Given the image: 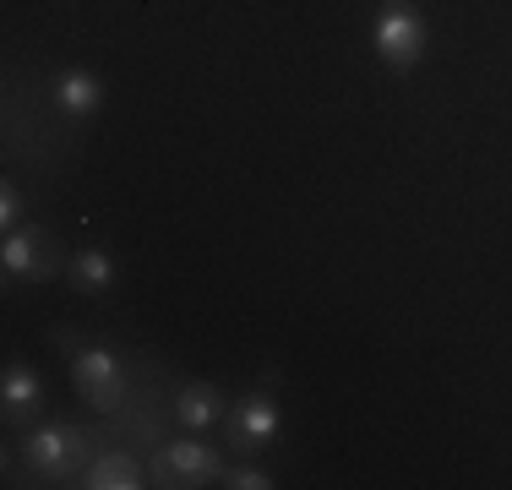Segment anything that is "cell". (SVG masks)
Listing matches in <instances>:
<instances>
[{"instance_id": "cell-1", "label": "cell", "mask_w": 512, "mask_h": 490, "mask_svg": "<svg viewBox=\"0 0 512 490\" xmlns=\"http://www.w3.org/2000/svg\"><path fill=\"white\" fill-rule=\"evenodd\" d=\"M99 458V431H88V425H28V436H22V463H28V474L39 485H71L82 480V469Z\"/></svg>"}, {"instance_id": "cell-2", "label": "cell", "mask_w": 512, "mask_h": 490, "mask_svg": "<svg viewBox=\"0 0 512 490\" xmlns=\"http://www.w3.org/2000/svg\"><path fill=\"white\" fill-rule=\"evenodd\" d=\"M371 49L387 71H414L431 49V22L414 0H382V11L371 17Z\"/></svg>"}, {"instance_id": "cell-3", "label": "cell", "mask_w": 512, "mask_h": 490, "mask_svg": "<svg viewBox=\"0 0 512 490\" xmlns=\"http://www.w3.org/2000/svg\"><path fill=\"white\" fill-rule=\"evenodd\" d=\"M71 387L82 392V403L99 414H120L131 403V376L126 365H120L115 349H104V343H82L77 354H71Z\"/></svg>"}, {"instance_id": "cell-4", "label": "cell", "mask_w": 512, "mask_h": 490, "mask_svg": "<svg viewBox=\"0 0 512 490\" xmlns=\"http://www.w3.org/2000/svg\"><path fill=\"white\" fill-rule=\"evenodd\" d=\"M71 256L55 245V235L44 224H28V229H11L6 245H0V273L11 284H50V278L66 273Z\"/></svg>"}, {"instance_id": "cell-5", "label": "cell", "mask_w": 512, "mask_h": 490, "mask_svg": "<svg viewBox=\"0 0 512 490\" xmlns=\"http://www.w3.org/2000/svg\"><path fill=\"white\" fill-rule=\"evenodd\" d=\"M148 474H153V485H164V490H197V485H218V480H224V452H218V447H207V441L180 436V441H164V447L153 452Z\"/></svg>"}, {"instance_id": "cell-6", "label": "cell", "mask_w": 512, "mask_h": 490, "mask_svg": "<svg viewBox=\"0 0 512 490\" xmlns=\"http://www.w3.org/2000/svg\"><path fill=\"white\" fill-rule=\"evenodd\" d=\"M273 382H278V376H267L262 387L246 392V398H240L235 409L224 414V436H229V447L246 452V458L278 441V398H273Z\"/></svg>"}, {"instance_id": "cell-7", "label": "cell", "mask_w": 512, "mask_h": 490, "mask_svg": "<svg viewBox=\"0 0 512 490\" xmlns=\"http://www.w3.org/2000/svg\"><path fill=\"white\" fill-rule=\"evenodd\" d=\"M39 409H44L39 371H33V365H22V360H11L6 371H0V420H6L11 431H28Z\"/></svg>"}, {"instance_id": "cell-8", "label": "cell", "mask_w": 512, "mask_h": 490, "mask_svg": "<svg viewBox=\"0 0 512 490\" xmlns=\"http://www.w3.org/2000/svg\"><path fill=\"white\" fill-rule=\"evenodd\" d=\"M82 490H142V485H153V474L142 469L131 452H99V458L82 469V480H77Z\"/></svg>"}, {"instance_id": "cell-9", "label": "cell", "mask_w": 512, "mask_h": 490, "mask_svg": "<svg viewBox=\"0 0 512 490\" xmlns=\"http://www.w3.org/2000/svg\"><path fill=\"white\" fill-rule=\"evenodd\" d=\"M169 409H175V425H186V431H207V425H218L229 414V398L213 382H186L175 398H169Z\"/></svg>"}, {"instance_id": "cell-10", "label": "cell", "mask_w": 512, "mask_h": 490, "mask_svg": "<svg viewBox=\"0 0 512 490\" xmlns=\"http://www.w3.org/2000/svg\"><path fill=\"white\" fill-rule=\"evenodd\" d=\"M55 104L66 109V115H93V109L104 104V82L82 66H66L55 77Z\"/></svg>"}, {"instance_id": "cell-11", "label": "cell", "mask_w": 512, "mask_h": 490, "mask_svg": "<svg viewBox=\"0 0 512 490\" xmlns=\"http://www.w3.org/2000/svg\"><path fill=\"white\" fill-rule=\"evenodd\" d=\"M66 284L77 294H104L109 284H115V256L99 251V245H88V251H77L66 262Z\"/></svg>"}, {"instance_id": "cell-12", "label": "cell", "mask_w": 512, "mask_h": 490, "mask_svg": "<svg viewBox=\"0 0 512 490\" xmlns=\"http://www.w3.org/2000/svg\"><path fill=\"white\" fill-rule=\"evenodd\" d=\"M218 485H229V490H273V480H267L256 463H246V469H224V480Z\"/></svg>"}, {"instance_id": "cell-13", "label": "cell", "mask_w": 512, "mask_h": 490, "mask_svg": "<svg viewBox=\"0 0 512 490\" xmlns=\"http://www.w3.org/2000/svg\"><path fill=\"white\" fill-rule=\"evenodd\" d=\"M0 229H6V235H11V229H22V191L11 186V180L0 186Z\"/></svg>"}]
</instances>
